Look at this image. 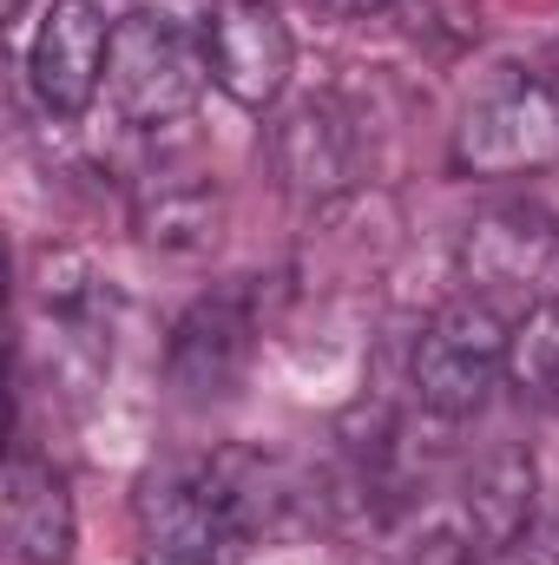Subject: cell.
<instances>
[{
	"instance_id": "6da1fadb",
	"label": "cell",
	"mask_w": 559,
	"mask_h": 565,
	"mask_svg": "<svg viewBox=\"0 0 559 565\" xmlns=\"http://www.w3.org/2000/svg\"><path fill=\"white\" fill-rule=\"evenodd\" d=\"M277 473L251 454H211V460H171L145 473L139 520L158 553H191V559H224L244 553L283 493L271 487Z\"/></svg>"
},
{
	"instance_id": "9c48e42d",
	"label": "cell",
	"mask_w": 559,
	"mask_h": 565,
	"mask_svg": "<svg viewBox=\"0 0 559 565\" xmlns=\"http://www.w3.org/2000/svg\"><path fill=\"white\" fill-rule=\"evenodd\" d=\"M0 526H7L13 565H73V533H80L73 526V493H66V480L33 447H13L7 454Z\"/></svg>"
},
{
	"instance_id": "8992f818",
	"label": "cell",
	"mask_w": 559,
	"mask_h": 565,
	"mask_svg": "<svg viewBox=\"0 0 559 565\" xmlns=\"http://www.w3.org/2000/svg\"><path fill=\"white\" fill-rule=\"evenodd\" d=\"M204 53H211V79L231 106L264 113L277 106L296 66L289 26L271 13V0H211L204 13Z\"/></svg>"
},
{
	"instance_id": "2e32d148",
	"label": "cell",
	"mask_w": 559,
	"mask_h": 565,
	"mask_svg": "<svg viewBox=\"0 0 559 565\" xmlns=\"http://www.w3.org/2000/svg\"><path fill=\"white\" fill-rule=\"evenodd\" d=\"M139 565H218V559H191V553H158V546H151Z\"/></svg>"
},
{
	"instance_id": "7a4b0ae2",
	"label": "cell",
	"mask_w": 559,
	"mask_h": 565,
	"mask_svg": "<svg viewBox=\"0 0 559 565\" xmlns=\"http://www.w3.org/2000/svg\"><path fill=\"white\" fill-rule=\"evenodd\" d=\"M211 79V53H204V33L184 26L178 13H158V7H133L119 26H113V66H106V93H113V113L126 126H171L198 106Z\"/></svg>"
},
{
	"instance_id": "9a60e30c",
	"label": "cell",
	"mask_w": 559,
	"mask_h": 565,
	"mask_svg": "<svg viewBox=\"0 0 559 565\" xmlns=\"http://www.w3.org/2000/svg\"><path fill=\"white\" fill-rule=\"evenodd\" d=\"M323 13H336V20H362V13H382L389 0H316Z\"/></svg>"
},
{
	"instance_id": "8fae6325",
	"label": "cell",
	"mask_w": 559,
	"mask_h": 565,
	"mask_svg": "<svg viewBox=\"0 0 559 565\" xmlns=\"http://www.w3.org/2000/svg\"><path fill=\"white\" fill-rule=\"evenodd\" d=\"M244 362H251V316H244L238 296H204L198 309L178 316L171 349H165V369H171V382L191 402L231 395L238 375H244Z\"/></svg>"
},
{
	"instance_id": "52a82bcc",
	"label": "cell",
	"mask_w": 559,
	"mask_h": 565,
	"mask_svg": "<svg viewBox=\"0 0 559 565\" xmlns=\"http://www.w3.org/2000/svg\"><path fill=\"white\" fill-rule=\"evenodd\" d=\"M461 270L481 296H507V289H540L553 296L559 282V224L534 204H500V211H481L461 237ZM534 296V302H540Z\"/></svg>"
},
{
	"instance_id": "5b68a950",
	"label": "cell",
	"mask_w": 559,
	"mask_h": 565,
	"mask_svg": "<svg viewBox=\"0 0 559 565\" xmlns=\"http://www.w3.org/2000/svg\"><path fill=\"white\" fill-rule=\"evenodd\" d=\"M113 26L93 0H53L27 40V79H33V99L53 113V119H80L99 86H106V66H113Z\"/></svg>"
},
{
	"instance_id": "7c38bea8",
	"label": "cell",
	"mask_w": 559,
	"mask_h": 565,
	"mask_svg": "<svg viewBox=\"0 0 559 565\" xmlns=\"http://www.w3.org/2000/svg\"><path fill=\"white\" fill-rule=\"evenodd\" d=\"M356 151H362L356 145V119H342L329 99L296 106L277 126V145H271L283 184L296 198H336V191H349L356 184Z\"/></svg>"
},
{
	"instance_id": "ba28073f",
	"label": "cell",
	"mask_w": 559,
	"mask_h": 565,
	"mask_svg": "<svg viewBox=\"0 0 559 565\" xmlns=\"http://www.w3.org/2000/svg\"><path fill=\"white\" fill-rule=\"evenodd\" d=\"M133 224L171 257H211L224 237V191L198 164H158L133 184Z\"/></svg>"
},
{
	"instance_id": "30bf717a",
	"label": "cell",
	"mask_w": 559,
	"mask_h": 565,
	"mask_svg": "<svg viewBox=\"0 0 559 565\" xmlns=\"http://www.w3.org/2000/svg\"><path fill=\"white\" fill-rule=\"evenodd\" d=\"M534 520V460L520 447H494L467 467L461 500H454V546L467 559H494L520 526Z\"/></svg>"
},
{
	"instance_id": "5bb4252c",
	"label": "cell",
	"mask_w": 559,
	"mask_h": 565,
	"mask_svg": "<svg viewBox=\"0 0 559 565\" xmlns=\"http://www.w3.org/2000/svg\"><path fill=\"white\" fill-rule=\"evenodd\" d=\"M481 565H559V513H540V520H527L494 559Z\"/></svg>"
},
{
	"instance_id": "4fadbf2b",
	"label": "cell",
	"mask_w": 559,
	"mask_h": 565,
	"mask_svg": "<svg viewBox=\"0 0 559 565\" xmlns=\"http://www.w3.org/2000/svg\"><path fill=\"white\" fill-rule=\"evenodd\" d=\"M507 382L534 402L559 415V289L540 296L520 322H514V342H507Z\"/></svg>"
},
{
	"instance_id": "3957f363",
	"label": "cell",
	"mask_w": 559,
	"mask_h": 565,
	"mask_svg": "<svg viewBox=\"0 0 559 565\" xmlns=\"http://www.w3.org/2000/svg\"><path fill=\"white\" fill-rule=\"evenodd\" d=\"M507 342H514V322L487 296L441 302L421 329L415 362H409L421 408L441 415V422H467L487 402V388L507 375Z\"/></svg>"
},
{
	"instance_id": "277c9868",
	"label": "cell",
	"mask_w": 559,
	"mask_h": 565,
	"mask_svg": "<svg viewBox=\"0 0 559 565\" xmlns=\"http://www.w3.org/2000/svg\"><path fill=\"white\" fill-rule=\"evenodd\" d=\"M454 171L461 178H540L559 164V93L514 73L487 86L454 126Z\"/></svg>"
}]
</instances>
